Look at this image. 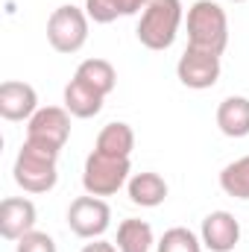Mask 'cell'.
<instances>
[{
  "mask_svg": "<svg viewBox=\"0 0 249 252\" xmlns=\"http://www.w3.org/2000/svg\"><path fill=\"white\" fill-rule=\"evenodd\" d=\"M182 0H150L138 18L135 35L147 50H167L173 47L179 27H182Z\"/></svg>",
  "mask_w": 249,
  "mask_h": 252,
  "instance_id": "obj_1",
  "label": "cell"
},
{
  "mask_svg": "<svg viewBox=\"0 0 249 252\" xmlns=\"http://www.w3.org/2000/svg\"><path fill=\"white\" fill-rule=\"evenodd\" d=\"M15 185L27 193H47L59 182V153L24 141L15 164H12Z\"/></svg>",
  "mask_w": 249,
  "mask_h": 252,
  "instance_id": "obj_2",
  "label": "cell"
},
{
  "mask_svg": "<svg viewBox=\"0 0 249 252\" xmlns=\"http://www.w3.org/2000/svg\"><path fill=\"white\" fill-rule=\"evenodd\" d=\"M187 47L223 56L229 47V18L220 3L196 0L187 9Z\"/></svg>",
  "mask_w": 249,
  "mask_h": 252,
  "instance_id": "obj_3",
  "label": "cell"
},
{
  "mask_svg": "<svg viewBox=\"0 0 249 252\" xmlns=\"http://www.w3.org/2000/svg\"><path fill=\"white\" fill-rule=\"evenodd\" d=\"M132 164L129 158H115V156H103V153H91L85 158L82 167V188L91 196H112L129 182Z\"/></svg>",
  "mask_w": 249,
  "mask_h": 252,
  "instance_id": "obj_4",
  "label": "cell"
},
{
  "mask_svg": "<svg viewBox=\"0 0 249 252\" xmlns=\"http://www.w3.org/2000/svg\"><path fill=\"white\" fill-rule=\"evenodd\" d=\"M88 15L79 6H59L47 18V41L56 53H79L88 41Z\"/></svg>",
  "mask_w": 249,
  "mask_h": 252,
  "instance_id": "obj_5",
  "label": "cell"
},
{
  "mask_svg": "<svg viewBox=\"0 0 249 252\" xmlns=\"http://www.w3.org/2000/svg\"><path fill=\"white\" fill-rule=\"evenodd\" d=\"M67 226L76 238L97 241L112 226V208L103 196H91V193L76 196L67 208Z\"/></svg>",
  "mask_w": 249,
  "mask_h": 252,
  "instance_id": "obj_6",
  "label": "cell"
},
{
  "mask_svg": "<svg viewBox=\"0 0 249 252\" xmlns=\"http://www.w3.org/2000/svg\"><path fill=\"white\" fill-rule=\"evenodd\" d=\"M70 138V112L64 106H44L27 121V141L62 153Z\"/></svg>",
  "mask_w": 249,
  "mask_h": 252,
  "instance_id": "obj_7",
  "label": "cell"
},
{
  "mask_svg": "<svg viewBox=\"0 0 249 252\" xmlns=\"http://www.w3.org/2000/svg\"><path fill=\"white\" fill-rule=\"evenodd\" d=\"M220 56L217 53H208V50H196V47H185V53L179 56L176 62V76L185 88L193 91H205V88H214L217 79H220Z\"/></svg>",
  "mask_w": 249,
  "mask_h": 252,
  "instance_id": "obj_8",
  "label": "cell"
},
{
  "mask_svg": "<svg viewBox=\"0 0 249 252\" xmlns=\"http://www.w3.org/2000/svg\"><path fill=\"white\" fill-rule=\"evenodd\" d=\"M202 247L211 252H232L241 244V223L229 211H211L199 229Z\"/></svg>",
  "mask_w": 249,
  "mask_h": 252,
  "instance_id": "obj_9",
  "label": "cell"
},
{
  "mask_svg": "<svg viewBox=\"0 0 249 252\" xmlns=\"http://www.w3.org/2000/svg\"><path fill=\"white\" fill-rule=\"evenodd\" d=\"M38 112V94L32 85L27 82H18V79H9L0 85V118L3 121H30L32 115Z\"/></svg>",
  "mask_w": 249,
  "mask_h": 252,
  "instance_id": "obj_10",
  "label": "cell"
},
{
  "mask_svg": "<svg viewBox=\"0 0 249 252\" xmlns=\"http://www.w3.org/2000/svg\"><path fill=\"white\" fill-rule=\"evenodd\" d=\"M35 205L27 196H6L0 202V235L6 241H21L27 232L35 229Z\"/></svg>",
  "mask_w": 249,
  "mask_h": 252,
  "instance_id": "obj_11",
  "label": "cell"
},
{
  "mask_svg": "<svg viewBox=\"0 0 249 252\" xmlns=\"http://www.w3.org/2000/svg\"><path fill=\"white\" fill-rule=\"evenodd\" d=\"M126 193H129V202L141 205V208H156L167 199V182L153 173V170H144V173H135L129 176L126 182Z\"/></svg>",
  "mask_w": 249,
  "mask_h": 252,
  "instance_id": "obj_12",
  "label": "cell"
},
{
  "mask_svg": "<svg viewBox=\"0 0 249 252\" xmlns=\"http://www.w3.org/2000/svg\"><path fill=\"white\" fill-rule=\"evenodd\" d=\"M103 94H97L91 85H85L82 79H70L64 85V109L70 112V118H79V121H88L94 115H100L103 109Z\"/></svg>",
  "mask_w": 249,
  "mask_h": 252,
  "instance_id": "obj_13",
  "label": "cell"
},
{
  "mask_svg": "<svg viewBox=\"0 0 249 252\" xmlns=\"http://www.w3.org/2000/svg\"><path fill=\"white\" fill-rule=\"evenodd\" d=\"M217 126L226 138H247L249 135V100L247 97H226L217 106Z\"/></svg>",
  "mask_w": 249,
  "mask_h": 252,
  "instance_id": "obj_14",
  "label": "cell"
},
{
  "mask_svg": "<svg viewBox=\"0 0 249 252\" xmlns=\"http://www.w3.org/2000/svg\"><path fill=\"white\" fill-rule=\"evenodd\" d=\"M94 150H97V153H103V156L129 158V156H132V150H135V132H132V126L121 124V121L106 124V126H103V132L97 135Z\"/></svg>",
  "mask_w": 249,
  "mask_h": 252,
  "instance_id": "obj_15",
  "label": "cell"
},
{
  "mask_svg": "<svg viewBox=\"0 0 249 252\" xmlns=\"http://www.w3.org/2000/svg\"><path fill=\"white\" fill-rule=\"evenodd\" d=\"M150 0H85V15L94 24H112L118 18H129L144 12Z\"/></svg>",
  "mask_w": 249,
  "mask_h": 252,
  "instance_id": "obj_16",
  "label": "cell"
},
{
  "mask_svg": "<svg viewBox=\"0 0 249 252\" xmlns=\"http://www.w3.org/2000/svg\"><path fill=\"white\" fill-rule=\"evenodd\" d=\"M73 76L82 79L85 85H91L103 97H109L115 91V85H118V70H115V64L106 62V59H85V62L76 67Z\"/></svg>",
  "mask_w": 249,
  "mask_h": 252,
  "instance_id": "obj_17",
  "label": "cell"
},
{
  "mask_svg": "<svg viewBox=\"0 0 249 252\" xmlns=\"http://www.w3.org/2000/svg\"><path fill=\"white\" fill-rule=\"evenodd\" d=\"M153 244H156V238H153V226H150L147 220L129 217V220H124V223L118 226V241H115V247L121 252H150Z\"/></svg>",
  "mask_w": 249,
  "mask_h": 252,
  "instance_id": "obj_18",
  "label": "cell"
},
{
  "mask_svg": "<svg viewBox=\"0 0 249 252\" xmlns=\"http://www.w3.org/2000/svg\"><path fill=\"white\" fill-rule=\"evenodd\" d=\"M220 188L226 196L235 199H249V156L229 161L220 170Z\"/></svg>",
  "mask_w": 249,
  "mask_h": 252,
  "instance_id": "obj_19",
  "label": "cell"
},
{
  "mask_svg": "<svg viewBox=\"0 0 249 252\" xmlns=\"http://www.w3.org/2000/svg\"><path fill=\"white\" fill-rule=\"evenodd\" d=\"M156 252H202V241L185 226H173L161 235Z\"/></svg>",
  "mask_w": 249,
  "mask_h": 252,
  "instance_id": "obj_20",
  "label": "cell"
},
{
  "mask_svg": "<svg viewBox=\"0 0 249 252\" xmlns=\"http://www.w3.org/2000/svg\"><path fill=\"white\" fill-rule=\"evenodd\" d=\"M15 252H56V241L47 235V232H27L21 241H18V247Z\"/></svg>",
  "mask_w": 249,
  "mask_h": 252,
  "instance_id": "obj_21",
  "label": "cell"
},
{
  "mask_svg": "<svg viewBox=\"0 0 249 252\" xmlns=\"http://www.w3.org/2000/svg\"><path fill=\"white\" fill-rule=\"evenodd\" d=\"M79 252H121V250H118L115 244H109V241H100V238H97V241L85 244V247H82Z\"/></svg>",
  "mask_w": 249,
  "mask_h": 252,
  "instance_id": "obj_22",
  "label": "cell"
},
{
  "mask_svg": "<svg viewBox=\"0 0 249 252\" xmlns=\"http://www.w3.org/2000/svg\"><path fill=\"white\" fill-rule=\"evenodd\" d=\"M232 3H244V0H232Z\"/></svg>",
  "mask_w": 249,
  "mask_h": 252,
  "instance_id": "obj_23",
  "label": "cell"
}]
</instances>
